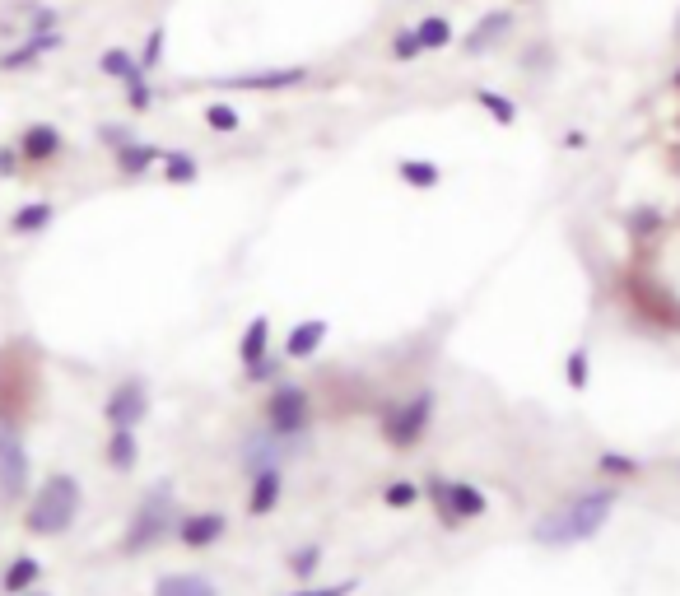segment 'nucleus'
<instances>
[{
	"label": "nucleus",
	"mask_w": 680,
	"mask_h": 596,
	"mask_svg": "<svg viewBox=\"0 0 680 596\" xmlns=\"http://www.w3.org/2000/svg\"><path fill=\"white\" fill-rule=\"evenodd\" d=\"M122 94H126V108H131V112H150L154 98H159V94H154V84H150V75H140L136 84H126Z\"/></svg>",
	"instance_id": "c9c22d12"
},
{
	"label": "nucleus",
	"mask_w": 680,
	"mask_h": 596,
	"mask_svg": "<svg viewBox=\"0 0 680 596\" xmlns=\"http://www.w3.org/2000/svg\"><path fill=\"white\" fill-rule=\"evenodd\" d=\"M615 508H620V485L601 480V485L573 489L564 503H555L550 513H541L527 536H531V545H541V550H573V545H587L592 536H601L606 522L615 517Z\"/></svg>",
	"instance_id": "f257e3e1"
},
{
	"label": "nucleus",
	"mask_w": 680,
	"mask_h": 596,
	"mask_svg": "<svg viewBox=\"0 0 680 596\" xmlns=\"http://www.w3.org/2000/svg\"><path fill=\"white\" fill-rule=\"evenodd\" d=\"M33 494V457L24 443V424H0V503L24 508Z\"/></svg>",
	"instance_id": "0eeeda50"
},
{
	"label": "nucleus",
	"mask_w": 680,
	"mask_h": 596,
	"mask_svg": "<svg viewBox=\"0 0 680 596\" xmlns=\"http://www.w3.org/2000/svg\"><path fill=\"white\" fill-rule=\"evenodd\" d=\"M266 354H271V317H266V312H257V317H247L243 336H238V368L261 364Z\"/></svg>",
	"instance_id": "4be33fe9"
},
{
	"label": "nucleus",
	"mask_w": 680,
	"mask_h": 596,
	"mask_svg": "<svg viewBox=\"0 0 680 596\" xmlns=\"http://www.w3.org/2000/svg\"><path fill=\"white\" fill-rule=\"evenodd\" d=\"M164 154L168 149L154 140H126L122 149H112V168H117V177H145L164 163Z\"/></svg>",
	"instance_id": "f3484780"
},
{
	"label": "nucleus",
	"mask_w": 680,
	"mask_h": 596,
	"mask_svg": "<svg viewBox=\"0 0 680 596\" xmlns=\"http://www.w3.org/2000/svg\"><path fill=\"white\" fill-rule=\"evenodd\" d=\"M205 126H210L215 136H233V131L243 126V117H238L233 103H210V108H205Z\"/></svg>",
	"instance_id": "72a5a7b5"
},
{
	"label": "nucleus",
	"mask_w": 680,
	"mask_h": 596,
	"mask_svg": "<svg viewBox=\"0 0 680 596\" xmlns=\"http://www.w3.org/2000/svg\"><path fill=\"white\" fill-rule=\"evenodd\" d=\"M415 38H420L424 56H434V52H448L452 38H457V28H452L448 14H424V19H415Z\"/></svg>",
	"instance_id": "b1692460"
},
{
	"label": "nucleus",
	"mask_w": 680,
	"mask_h": 596,
	"mask_svg": "<svg viewBox=\"0 0 680 596\" xmlns=\"http://www.w3.org/2000/svg\"><path fill=\"white\" fill-rule=\"evenodd\" d=\"M261 429H271L275 438H289V443H313V429H317L313 392L294 378L271 382L266 401H261Z\"/></svg>",
	"instance_id": "20e7f679"
},
{
	"label": "nucleus",
	"mask_w": 680,
	"mask_h": 596,
	"mask_svg": "<svg viewBox=\"0 0 680 596\" xmlns=\"http://www.w3.org/2000/svg\"><path fill=\"white\" fill-rule=\"evenodd\" d=\"M597 480H611V485H625V480H643L648 475V461L634 457V452H620V447H601L597 461H592Z\"/></svg>",
	"instance_id": "6ab92c4d"
},
{
	"label": "nucleus",
	"mask_w": 680,
	"mask_h": 596,
	"mask_svg": "<svg viewBox=\"0 0 680 596\" xmlns=\"http://www.w3.org/2000/svg\"><path fill=\"white\" fill-rule=\"evenodd\" d=\"M66 47V33L56 28V33H28L19 47H10V52H0V70L5 75H19V70H33L42 61V56H52Z\"/></svg>",
	"instance_id": "ddd939ff"
},
{
	"label": "nucleus",
	"mask_w": 680,
	"mask_h": 596,
	"mask_svg": "<svg viewBox=\"0 0 680 596\" xmlns=\"http://www.w3.org/2000/svg\"><path fill=\"white\" fill-rule=\"evenodd\" d=\"M513 33V10H490V14H480L476 28L462 38V52L466 56H485L490 47H499V42Z\"/></svg>",
	"instance_id": "a211bd4d"
},
{
	"label": "nucleus",
	"mask_w": 680,
	"mask_h": 596,
	"mask_svg": "<svg viewBox=\"0 0 680 596\" xmlns=\"http://www.w3.org/2000/svg\"><path fill=\"white\" fill-rule=\"evenodd\" d=\"M378 499L387 503V508H396V513H401V508H415V503H424V480H392Z\"/></svg>",
	"instance_id": "7c9ffc66"
},
{
	"label": "nucleus",
	"mask_w": 680,
	"mask_h": 596,
	"mask_svg": "<svg viewBox=\"0 0 680 596\" xmlns=\"http://www.w3.org/2000/svg\"><path fill=\"white\" fill-rule=\"evenodd\" d=\"M424 56V47H420V38H415V28H401V33H392V61H420Z\"/></svg>",
	"instance_id": "e433bc0d"
},
{
	"label": "nucleus",
	"mask_w": 680,
	"mask_h": 596,
	"mask_svg": "<svg viewBox=\"0 0 680 596\" xmlns=\"http://www.w3.org/2000/svg\"><path fill=\"white\" fill-rule=\"evenodd\" d=\"M80 508H84L80 475L70 471L42 475V485H33V494L24 503V531L38 536V541H56V536H66L80 522Z\"/></svg>",
	"instance_id": "7ed1b4c3"
},
{
	"label": "nucleus",
	"mask_w": 680,
	"mask_h": 596,
	"mask_svg": "<svg viewBox=\"0 0 680 596\" xmlns=\"http://www.w3.org/2000/svg\"><path fill=\"white\" fill-rule=\"evenodd\" d=\"M308 80H313L308 66H271V70L224 75V80H215V89H233V94H285V89H299Z\"/></svg>",
	"instance_id": "9d476101"
},
{
	"label": "nucleus",
	"mask_w": 680,
	"mask_h": 596,
	"mask_svg": "<svg viewBox=\"0 0 680 596\" xmlns=\"http://www.w3.org/2000/svg\"><path fill=\"white\" fill-rule=\"evenodd\" d=\"M61 28V10L56 5H33L28 10V33H56Z\"/></svg>",
	"instance_id": "4c0bfd02"
},
{
	"label": "nucleus",
	"mask_w": 680,
	"mask_h": 596,
	"mask_svg": "<svg viewBox=\"0 0 680 596\" xmlns=\"http://www.w3.org/2000/svg\"><path fill=\"white\" fill-rule=\"evenodd\" d=\"M471 98H476L480 108L490 112V117H494L499 126H517V103H513L508 94H499V89H476Z\"/></svg>",
	"instance_id": "c756f323"
},
{
	"label": "nucleus",
	"mask_w": 680,
	"mask_h": 596,
	"mask_svg": "<svg viewBox=\"0 0 680 596\" xmlns=\"http://www.w3.org/2000/svg\"><path fill=\"white\" fill-rule=\"evenodd\" d=\"M322 559H327V550H322L317 541H308V545H299V550H289L285 569H289V578H299V583H313L317 569H322Z\"/></svg>",
	"instance_id": "bb28decb"
},
{
	"label": "nucleus",
	"mask_w": 680,
	"mask_h": 596,
	"mask_svg": "<svg viewBox=\"0 0 680 596\" xmlns=\"http://www.w3.org/2000/svg\"><path fill=\"white\" fill-rule=\"evenodd\" d=\"M145 420H150V382L140 378V373H131L103 401V424L108 429H140Z\"/></svg>",
	"instance_id": "6e6552de"
},
{
	"label": "nucleus",
	"mask_w": 680,
	"mask_h": 596,
	"mask_svg": "<svg viewBox=\"0 0 680 596\" xmlns=\"http://www.w3.org/2000/svg\"><path fill=\"white\" fill-rule=\"evenodd\" d=\"M564 382H569L573 392H587L592 387V350L587 345H573L564 354Z\"/></svg>",
	"instance_id": "c85d7f7f"
},
{
	"label": "nucleus",
	"mask_w": 680,
	"mask_h": 596,
	"mask_svg": "<svg viewBox=\"0 0 680 596\" xmlns=\"http://www.w3.org/2000/svg\"><path fill=\"white\" fill-rule=\"evenodd\" d=\"M359 592V578H340V583H299L285 596H354Z\"/></svg>",
	"instance_id": "f704fd0d"
},
{
	"label": "nucleus",
	"mask_w": 680,
	"mask_h": 596,
	"mask_svg": "<svg viewBox=\"0 0 680 596\" xmlns=\"http://www.w3.org/2000/svg\"><path fill=\"white\" fill-rule=\"evenodd\" d=\"M42 587V559L33 555H14L5 569H0V596H19Z\"/></svg>",
	"instance_id": "5701e85b"
},
{
	"label": "nucleus",
	"mask_w": 680,
	"mask_h": 596,
	"mask_svg": "<svg viewBox=\"0 0 680 596\" xmlns=\"http://www.w3.org/2000/svg\"><path fill=\"white\" fill-rule=\"evenodd\" d=\"M424 499L434 503L438 522L448 531H462L466 522H480L490 513V494L471 480H448V475H429L424 480Z\"/></svg>",
	"instance_id": "423d86ee"
},
{
	"label": "nucleus",
	"mask_w": 680,
	"mask_h": 596,
	"mask_svg": "<svg viewBox=\"0 0 680 596\" xmlns=\"http://www.w3.org/2000/svg\"><path fill=\"white\" fill-rule=\"evenodd\" d=\"M671 89H676V94H680V66L671 70Z\"/></svg>",
	"instance_id": "a19ab883"
},
{
	"label": "nucleus",
	"mask_w": 680,
	"mask_h": 596,
	"mask_svg": "<svg viewBox=\"0 0 680 596\" xmlns=\"http://www.w3.org/2000/svg\"><path fill=\"white\" fill-rule=\"evenodd\" d=\"M98 70L108 75V80H117L126 89V84H136L145 70H140V56L131 52V47H103V56H98Z\"/></svg>",
	"instance_id": "393cba45"
},
{
	"label": "nucleus",
	"mask_w": 680,
	"mask_h": 596,
	"mask_svg": "<svg viewBox=\"0 0 680 596\" xmlns=\"http://www.w3.org/2000/svg\"><path fill=\"white\" fill-rule=\"evenodd\" d=\"M145 457V447H140V434L136 429H108V443H103V466L117 475H131Z\"/></svg>",
	"instance_id": "aec40b11"
},
{
	"label": "nucleus",
	"mask_w": 680,
	"mask_h": 596,
	"mask_svg": "<svg viewBox=\"0 0 680 596\" xmlns=\"http://www.w3.org/2000/svg\"><path fill=\"white\" fill-rule=\"evenodd\" d=\"M308 447L313 443H289V438H275L271 429H252L243 438V447H238V466H243V475H257L266 466H285V461H294Z\"/></svg>",
	"instance_id": "1a4fd4ad"
},
{
	"label": "nucleus",
	"mask_w": 680,
	"mask_h": 596,
	"mask_svg": "<svg viewBox=\"0 0 680 596\" xmlns=\"http://www.w3.org/2000/svg\"><path fill=\"white\" fill-rule=\"evenodd\" d=\"M150 596H224V587L201 569H173V573H159V578H154Z\"/></svg>",
	"instance_id": "dca6fc26"
},
{
	"label": "nucleus",
	"mask_w": 680,
	"mask_h": 596,
	"mask_svg": "<svg viewBox=\"0 0 680 596\" xmlns=\"http://www.w3.org/2000/svg\"><path fill=\"white\" fill-rule=\"evenodd\" d=\"M98 140H103L108 149H122L126 140H136V131H131V126H112V122H103V126H98Z\"/></svg>",
	"instance_id": "58836bf2"
},
{
	"label": "nucleus",
	"mask_w": 680,
	"mask_h": 596,
	"mask_svg": "<svg viewBox=\"0 0 680 596\" xmlns=\"http://www.w3.org/2000/svg\"><path fill=\"white\" fill-rule=\"evenodd\" d=\"M434 415H438L434 387H415L410 396H396L378 410V438L392 452H415L434 429Z\"/></svg>",
	"instance_id": "39448f33"
},
{
	"label": "nucleus",
	"mask_w": 680,
	"mask_h": 596,
	"mask_svg": "<svg viewBox=\"0 0 680 596\" xmlns=\"http://www.w3.org/2000/svg\"><path fill=\"white\" fill-rule=\"evenodd\" d=\"M285 499V466H266V471L247 475V513L252 517H271Z\"/></svg>",
	"instance_id": "2eb2a0df"
},
{
	"label": "nucleus",
	"mask_w": 680,
	"mask_h": 596,
	"mask_svg": "<svg viewBox=\"0 0 680 596\" xmlns=\"http://www.w3.org/2000/svg\"><path fill=\"white\" fill-rule=\"evenodd\" d=\"M164 47H168V28L154 24L150 33H145V47H140V70H145V75H154V70L164 66Z\"/></svg>",
	"instance_id": "473e14b6"
},
{
	"label": "nucleus",
	"mask_w": 680,
	"mask_h": 596,
	"mask_svg": "<svg viewBox=\"0 0 680 596\" xmlns=\"http://www.w3.org/2000/svg\"><path fill=\"white\" fill-rule=\"evenodd\" d=\"M331 336V322L327 317H308V322H294L289 326V336L280 340V354H285L289 364H303V359H313Z\"/></svg>",
	"instance_id": "4468645a"
},
{
	"label": "nucleus",
	"mask_w": 680,
	"mask_h": 596,
	"mask_svg": "<svg viewBox=\"0 0 680 596\" xmlns=\"http://www.w3.org/2000/svg\"><path fill=\"white\" fill-rule=\"evenodd\" d=\"M229 531H233L229 513H219V508H191V513H182V522H177L173 541L182 545V550H210V545H219Z\"/></svg>",
	"instance_id": "9b49d317"
},
{
	"label": "nucleus",
	"mask_w": 680,
	"mask_h": 596,
	"mask_svg": "<svg viewBox=\"0 0 680 596\" xmlns=\"http://www.w3.org/2000/svg\"><path fill=\"white\" fill-rule=\"evenodd\" d=\"M19 596H52V592H42V587H33V592H19Z\"/></svg>",
	"instance_id": "79ce46f5"
},
{
	"label": "nucleus",
	"mask_w": 680,
	"mask_h": 596,
	"mask_svg": "<svg viewBox=\"0 0 680 596\" xmlns=\"http://www.w3.org/2000/svg\"><path fill=\"white\" fill-rule=\"evenodd\" d=\"M159 173H164L168 187H187V182H196V177H201V163H196V154H191V149H168L164 163H159Z\"/></svg>",
	"instance_id": "a878e982"
},
{
	"label": "nucleus",
	"mask_w": 680,
	"mask_h": 596,
	"mask_svg": "<svg viewBox=\"0 0 680 596\" xmlns=\"http://www.w3.org/2000/svg\"><path fill=\"white\" fill-rule=\"evenodd\" d=\"M14 145H19L28 168H47V163H56L61 154H66V136H61V126L56 122H28Z\"/></svg>",
	"instance_id": "f8f14e48"
},
{
	"label": "nucleus",
	"mask_w": 680,
	"mask_h": 596,
	"mask_svg": "<svg viewBox=\"0 0 680 596\" xmlns=\"http://www.w3.org/2000/svg\"><path fill=\"white\" fill-rule=\"evenodd\" d=\"M19 168H24L19 145H0V177H19Z\"/></svg>",
	"instance_id": "ea45409f"
},
{
	"label": "nucleus",
	"mask_w": 680,
	"mask_h": 596,
	"mask_svg": "<svg viewBox=\"0 0 680 596\" xmlns=\"http://www.w3.org/2000/svg\"><path fill=\"white\" fill-rule=\"evenodd\" d=\"M52 219H56V205L42 201V196H33V201H24V205H14L10 210V233L14 238H38V233L52 229Z\"/></svg>",
	"instance_id": "412c9836"
},
{
	"label": "nucleus",
	"mask_w": 680,
	"mask_h": 596,
	"mask_svg": "<svg viewBox=\"0 0 680 596\" xmlns=\"http://www.w3.org/2000/svg\"><path fill=\"white\" fill-rule=\"evenodd\" d=\"M396 177H401L406 187L429 191V187H438V182H443V168H438V163H429V159H396Z\"/></svg>",
	"instance_id": "cd10ccee"
},
{
	"label": "nucleus",
	"mask_w": 680,
	"mask_h": 596,
	"mask_svg": "<svg viewBox=\"0 0 680 596\" xmlns=\"http://www.w3.org/2000/svg\"><path fill=\"white\" fill-rule=\"evenodd\" d=\"M177 522H182L177 485L173 480H159V485H150L136 499V508H131V517H126L122 541H117V555H126V559L150 555V550H159L164 541H173Z\"/></svg>",
	"instance_id": "f03ea898"
},
{
	"label": "nucleus",
	"mask_w": 680,
	"mask_h": 596,
	"mask_svg": "<svg viewBox=\"0 0 680 596\" xmlns=\"http://www.w3.org/2000/svg\"><path fill=\"white\" fill-rule=\"evenodd\" d=\"M285 354H266L261 364H252V368H238L243 373V387H257V382H280L285 378Z\"/></svg>",
	"instance_id": "2f4dec72"
}]
</instances>
